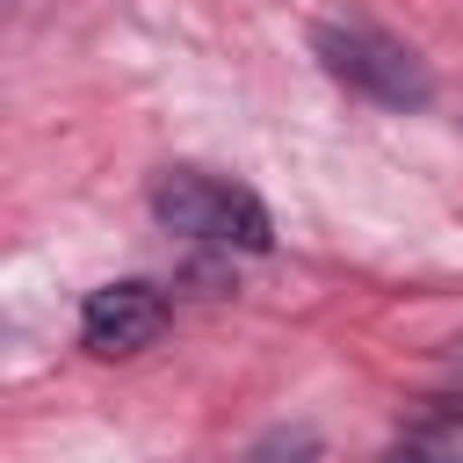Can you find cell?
Listing matches in <instances>:
<instances>
[{"label":"cell","instance_id":"2","mask_svg":"<svg viewBox=\"0 0 463 463\" xmlns=\"http://www.w3.org/2000/svg\"><path fill=\"white\" fill-rule=\"evenodd\" d=\"M152 217L181 239H203V246H239V253H268L275 246V217L253 188L224 181V174H203V166H166L152 181Z\"/></svg>","mask_w":463,"mask_h":463},{"label":"cell","instance_id":"4","mask_svg":"<svg viewBox=\"0 0 463 463\" xmlns=\"http://www.w3.org/2000/svg\"><path fill=\"white\" fill-rule=\"evenodd\" d=\"M239 463H318V434H311V427H275V434H260Z\"/></svg>","mask_w":463,"mask_h":463},{"label":"cell","instance_id":"5","mask_svg":"<svg viewBox=\"0 0 463 463\" xmlns=\"http://www.w3.org/2000/svg\"><path fill=\"white\" fill-rule=\"evenodd\" d=\"M383 463H463L456 449H441V441H405V449H391Z\"/></svg>","mask_w":463,"mask_h":463},{"label":"cell","instance_id":"3","mask_svg":"<svg viewBox=\"0 0 463 463\" xmlns=\"http://www.w3.org/2000/svg\"><path fill=\"white\" fill-rule=\"evenodd\" d=\"M166 333V297L152 282H101L80 304V347L87 354H137Z\"/></svg>","mask_w":463,"mask_h":463},{"label":"cell","instance_id":"1","mask_svg":"<svg viewBox=\"0 0 463 463\" xmlns=\"http://www.w3.org/2000/svg\"><path fill=\"white\" fill-rule=\"evenodd\" d=\"M311 51H318V65H326L340 87H354V94H369V101H383V109H427V101H434L427 58H420L405 36H391V29L362 22V14H326V22L311 29Z\"/></svg>","mask_w":463,"mask_h":463}]
</instances>
